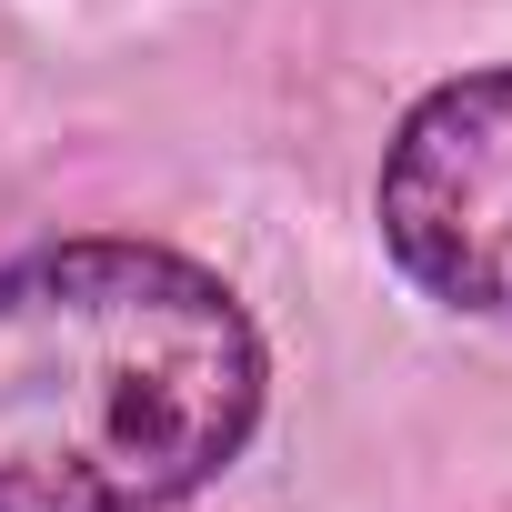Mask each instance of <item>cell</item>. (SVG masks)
I'll return each mask as SVG.
<instances>
[{
  "instance_id": "7a4b0ae2",
  "label": "cell",
  "mask_w": 512,
  "mask_h": 512,
  "mask_svg": "<svg viewBox=\"0 0 512 512\" xmlns=\"http://www.w3.org/2000/svg\"><path fill=\"white\" fill-rule=\"evenodd\" d=\"M372 221L442 312L512 322V71H462L402 111Z\"/></svg>"
},
{
  "instance_id": "6da1fadb",
  "label": "cell",
  "mask_w": 512,
  "mask_h": 512,
  "mask_svg": "<svg viewBox=\"0 0 512 512\" xmlns=\"http://www.w3.org/2000/svg\"><path fill=\"white\" fill-rule=\"evenodd\" d=\"M262 332L161 241L0 262V512H171L262 422Z\"/></svg>"
}]
</instances>
